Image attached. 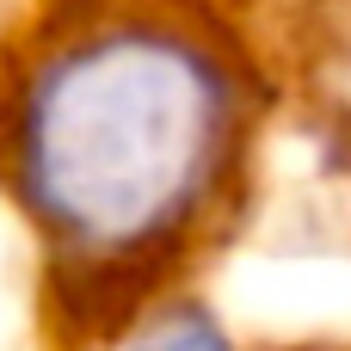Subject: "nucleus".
I'll use <instances>...</instances> for the list:
<instances>
[{
	"label": "nucleus",
	"instance_id": "f257e3e1",
	"mask_svg": "<svg viewBox=\"0 0 351 351\" xmlns=\"http://www.w3.org/2000/svg\"><path fill=\"white\" fill-rule=\"evenodd\" d=\"M234 130L222 68L173 31L62 43L19 99L12 167L31 216L86 253L167 241L210 191Z\"/></svg>",
	"mask_w": 351,
	"mask_h": 351
},
{
	"label": "nucleus",
	"instance_id": "f03ea898",
	"mask_svg": "<svg viewBox=\"0 0 351 351\" xmlns=\"http://www.w3.org/2000/svg\"><path fill=\"white\" fill-rule=\"evenodd\" d=\"M123 351H234V346H228V333H222L216 321H204V315H167V321L142 327Z\"/></svg>",
	"mask_w": 351,
	"mask_h": 351
}]
</instances>
